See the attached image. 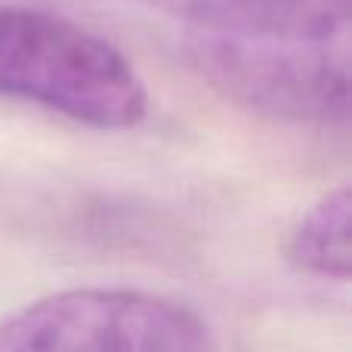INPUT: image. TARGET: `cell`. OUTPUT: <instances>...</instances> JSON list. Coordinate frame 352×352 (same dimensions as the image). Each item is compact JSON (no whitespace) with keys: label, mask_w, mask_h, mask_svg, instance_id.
I'll return each mask as SVG.
<instances>
[{"label":"cell","mask_w":352,"mask_h":352,"mask_svg":"<svg viewBox=\"0 0 352 352\" xmlns=\"http://www.w3.org/2000/svg\"><path fill=\"white\" fill-rule=\"evenodd\" d=\"M0 96L99 130H130L148 111L146 84L115 43L31 6H0Z\"/></svg>","instance_id":"1"},{"label":"cell","mask_w":352,"mask_h":352,"mask_svg":"<svg viewBox=\"0 0 352 352\" xmlns=\"http://www.w3.org/2000/svg\"><path fill=\"white\" fill-rule=\"evenodd\" d=\"M186 59L235 105L285 124H346L349 37L287 41L188 31Z\"/></svg>","instance_id":"2"},{"label":"cell","mask_w":352,"mask_h":352,"mask_svg":"<svg viewBox=\"0 0 352 352\" xmlns=\"http://www.w3.org/2000/svg\"><path fill=\"white\" fill-rule=\"evenodd\" d=\"M0 352H213V331L164 294L68 287L0 316Z\"/></svg>","instance_id":"3"},{"label":"cell","mask_w":352,"mask_h":352,"mask_svg":"<svg viewBox=\"0 0 352 352\" xmlns=\"http://www.w3.org/2000/svg\"><path fill=\"white\" fill-rule=\"evenodd\" d=\"M192 25L235 37L334 41L349 37V0H136Z\"/></svg>","instance_id":"4"},{"label":"cell","mask_w":352,"mask_h":352,"mask_svg":"<svg viewBox=\"0 0 352 352\" xmlns=\"http://www.w3.org/2000/svg\"><path fill=\"white\" fill-rule=\"evenodd\" d=\"M349 213V186H340L334 192L322 195L294 223L291 235H287L285 254L291 260V266L306 275H316V278L346 281L352 272Z\"/></svg>","instance_id":"5"}]
</instances>
